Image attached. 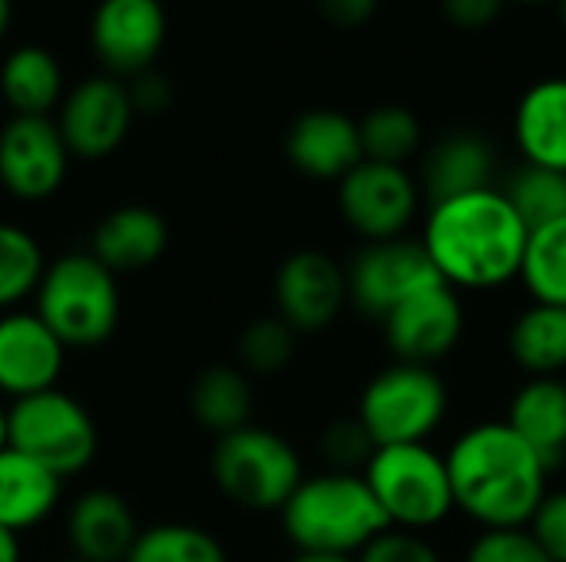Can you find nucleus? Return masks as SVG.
<instances>
[{"label": "nucleus", "mask_w": 566, "mask_h": 562, "mask_svg": "<svg viewBox=\"0 0 566 562\" xmlns=\"http://www.w3.org/2000/svg\"><path fill=\"white\" fill-rule=\"evenodd\" d=\"M441 10L461 30H484L501 17L504 0H441Z\"/></svg>", "instance_id": "e433bc0d"}, {"label": "nucleus", "mask_w": 566, "mask_h": 562, "mask_svg": "<svg viewBox=\"0 0 566 562\" xmlns=\"http://www.w3.org/2000/svg\"><path fill=\"white\" fill-rule=\"evenodd\" d=\"M66 348L60 338L27 311L0 318V391L13 401L56 388Z\"/></svg>", "instance_id": "dca6fc26"}, {"label": "nucleus", "mask_w": 566, "mask_h": 562, "mask_svg": "<svg viewBox=\"0 0 566 562\" xmlns=\"http://www.w3.org/2000/svg\"><path fill=\"white\" fill-rule=\"evenodd\" d=\"M514 136L531 166L566 172V76L541 79L521 96Z\"/></svg>", "instance_id": "412c9836"}, {"label": "nucleus", "mask_w": 566, "mask_h": 562, "mask_svg": "<svg viewBox=\"0 0 566 562\" xmlns=\"http://www.w3.org/2000/svg\"><path fill=\"white\" fill-rule=\"evenodd\" d=\"M448 414V388L424 364H391L368 381L358 401V421L375 447L424 444Z\"/></svg>", "instance_id": "0eeeda50"}, {"label": "nucleus", "mask_w": 566, "mask_h": 562, "mask_svg": "<svg viewBox=\"0 0 566 562\" xmlns=\"http://www.w3.org/2000/svg\"><path fill=\"white\" fill-rule=\"evenodd\" d=\"M361 152L371 162H388V166H405L418 146H421V123L408 106H375L361 123Z\"/></svg>", "instance_id": "c85d7f7f"}, {"label": "nucleus", "mask_w": 566, "mask_h": 562, "mask_svg": "<svg viewBox=\"0 0 566 562\" xmlns=\"http://www.w3.org/2000/svg\"><path fill=\"white\" fill-rule=\"evenodd\" d=\"M239 358L242 368L262 378L282 374L295 358V331L275 315L252 321L239 338Z\"/></svg>", "instance_id": "2f4dec72"}, {"label": "nucleus", "mask_w": 566, "mask_h": 562, "mask_svg": "<svg viewBox=\"0 0 566 562\" xmlns=\"http://www.w3.org/2000/svg\"><path fill=\"white\" fill-rule=\"evenodd\" d=\"M355 562H441V556L428 540H421L408 530L405 533L385 530L355 556Z\"/></svg>", "instance_id": "c9c22d12"}, {"label": "nucleus", "mask_w": 566, "mask_h": 562, "mask_svg": "<svg viewBox=\"0 0 566 562\" xmlns=\"http://www.w3.org/2000/svg\"><path fill=\"white\" fill-rule=\"evenodd\" d=\"M494 176V149L478 132H451L444 136L424 159V195L431 205L491 189Z\"/></svg>", "instance_id": "4be33fe9"}, {"label": "nucleus", "mask_w": 566, "mask_h": 562, "mask_svg": "<svg viewBox=\"0 0 566 562\" xmlns=\"http://www.w3.org/2000/svg\"><path fill=\"white\" fill-rule=\"evenodd\" d=\"M381 325L398 361L431 368L458 348L464 335V305L451 285H434L401 301Z\"/></svg>", "instance_id": "f8f14e48"}, {"label": "nucleus", "mask_w": 566, "mask_h": 562, "mask_svg": "<svg viewBox=\"0 0 566 562\" xmlns=\"http://www.w3.org/2000/svg\"><path fill=\"white\" fill-rule=\"evenodd\" d=\"M43 268L46 262L36 238L17 225L0 222V311L20 305L30 291H36Z\"/></svg>", "instance_id": "7c9ffc66"}, {"label": "nucleus", "mask_w": 566, "mask_h": 562, "mask_svg": "<svg viewBox=\"0 0 566 562\" xmlns=\"http://www.w3.org/2000/svg\"><path fill=\"white\" fill-rule=\"evenodd\" d=\"M527 235L504 189H481L431 205L421 245L451 288H497L521 275Z\"/></svg>", "instance_id": "f257e3e1"}, {"label": "nucleus", "mask_w": 566, "mask_h": 562, "mask_svg": "<svg viewBox=\"0 0 566 562\" xmlns=\"http://www.w3.org/2000/svg\"><path fill=\"white\" fill-rule=\"evenodd\" d=\"M0 562H20V540L17 533L0 527Z\"/></svg>", "instance_id": "ea45409f"}, {"label": "nucleus", "mask_w": 566, "mask_h": 562, "mask_svg": "<svg viewBox=\"0 0 566 562\" xmlns=\"http://www.w3.org/2000/svg\"><path fill=\"white\" fill-rule=\"evenodd\" d=\"M464 562H551V556L537 547V540L524 527L511 530H484Z\"/></svg>", "instance_id": "72a5a7b5"}, {"label": "nucleus", "mask_w": 566, "mask_h": 562, "mask_svg": "<svg viewBox=\"0 0 566 562\" xmlns=\"http://www.w3.org/2000/svg\"><path fill=\"white\" fill-rule=\"evenodd\" d=\"M166 40L159 0H103L93 17V50L119 76H139L153 66Z\"/></svg>", "instance_id": "4468645a"}, {"label": "nucleus", "mask_w": 566, "mask_h": 562, "mask_svg": "<svg viewBox=\"0 0 566 562\" xmlns=\"http://www.w3.org/2000/svg\"><path fill=\"white\" fill-rule=\"evenodd\" d=\"M63 348H99L119 325L116 275L90 252H73L43 268L33 311Z\"/></svg>", "instance_id": "20e7f679"}, {"label": "nucleus", "mask_w": 566, "mask_h": 562, "mask_svg": "<svg viewBox=\"0 0 566 562\" xmlns=\"http://www.w3.org/2000/svg\"><path fill=\"white\" fill-rule=\"evenodd\" d=\"M292 562H355V556H328V553H298Z\"/></svg>", "instance_id": "a19ab883"}, {"label": "nucleus", "mask_w": 566, "mask_h": 562, "mask_svg": "<svg viewBox=\"0 0 566 562\" xmlns=\"http://www.w3.org/2000/svg\"><path fill=\"white\" fill-rule=\"evenodd\" d=\"M375 450L378 447L358 417H342V421L328 424L322 434V454L332 464V470H338V474H355L358 467H368Z\"/></svg>", "instance_id": "473e14b6"}, {"label": "nucleus", "mask_w": 566, "mask_h": 562, "mask_svg": "<svg viewBox=\"0 0 566 562\" xmlns=\"http://www.w3.org/2000/svg\"><path fill=\"white\" fill-rule=\"evenodd\" d=\"M418 182L405 166L361 159L338 182V209L345 222L368 242L401 238L418 212Z\"/></svg>", "instance_id": "9d476101"}, {"label": "nucleus", "mask_w": 566, "mask_h": 562, "mask_svg": "<svg viewBox=\"0 0 566 562\" xmlns=\"http://www.w3.org/2000/svg\"><path fill=\"white\" fill-rule=\"evenodd\" d=\"M322 10L332 23L342 26H361L375 17L378 0H322Z\"/></svg>", "instance_id": "58836bf2"}, {"label": "nucleus", "mask_w": 566, "mask_h": 562, "mask_svg": "<svg viewBox=\"0 0 566 562\" xmlns=\"http://www.w3.org/2000/svg\"><path fill=\"white\" fill-rule=\"evenodd\" d=\"M70 149L46 116H17L0 132V182L23 202L50 199L66 176Z\"/></svg>", "instance_id": "9b49d317"}, {"label": "nucleus", "mask_w": 566, "mask_h": 562, "mask_svg": "<svg viewBox=\"0 0 566 562\" xmlns=\"http://www.w3.org/2000/svg\"><path fill=\"white\" fill-rule=\"evenodd\" d=\"M10 447V421H7V411L0 407V454Z\"/></svg>", "instance_id": "79ce46f5"}, {"label": "nucleus", "mask_w": 566, "mask_h": 562, "mask_svg": "<svg viewBox=\"0 0 566 562\" xmlns=\"http://www.w3.org/2000/svg\"><path fill=\"white\" fill-rule=\"evenodd\" d=\"M133 123L129 93L106 76L76 86L60 116V136L70 152L83 159H103L116 152Z\"/></svg>", "instance_id": "2eb2a0df"}, {"label": "nucleus", "mask_w": 566, "mask_h": 562, "mask_svg": "<svg viewBox=\"0 0 566 562\" xmlns=\"http://www.w3.org/2000/svg\"><path fill=\"white\" fill-rule=\"evenodd\" d=\"M169 245L166 219L149 205H119L93 232V258L113 275L146 272Z\"/></svg>", "instance_id": "6ab92c4d"}, {"label": "nucleus", "mask_w": 566, "mask_h": 562, "mask_svg": "<svg viewBox=\"0 0 566 562\" xmlns=\"http://www.w3.org/2000/svg\"><path fill=\"white\" fill-rule=\"evenodd\" d=\"M524 3H544V0H524Z\"/></svg>", "instance_id": "a18cd8bd"}, {"label": "nucleus", "mask_w": 566, "mask_h": 562, "mask_svg": "<svg viewBox=\"0 0 566 562\" xmlns=\"http://www.w3.org/2000/svg\"><path fill=\"white\" fill-rule=\"evenodd\" d=\"M0 89L17 116H46L60 99V66L40 46H20L7 56Z\"/></svg>", "instance_id": "a878e982"}, {"label": "nucleus", "mask_w": 566, "mask_h": 562, "mask_svg": "<svg viewBox=\"0 0 566 562\" xmlns=\"http://www.w3.org/2000/svg\"><path fill=\"white\" fill-rule=\"evenodd\" d=\"M7 421H10V450L36 460L60 480L83 474L96 457L99 437L93 417L80 401H73L56 388L13 401Z\"/></svg>", "instance_id": "6e6552de"}, {"label": "nucleus", "mask_w": 566, "mask_h": 562, "mask_svg": "<svg viewBox=\"0 0 566 562\" xmlns=\"http://www.w3.org/2000/svg\"><path fill=\"white\" fill-rule=\"evenodd\" d=\"M60 500V477H53L36 460L3 450L0 454V527L23 533L43 523Z\"/></svg>", "instance_id": "5701e85b"}, {"label": "nucleus", "mask_w": 566, "mask_h": 562, "mask_svg": "<svg viewBox=\"0 0 566 562\" xmlns=\"http://www.w3.org/2000/svg\"><path fill=\"white\" fill-rule=\"evenodd\" d=\"M63 562H83V560H76V556H73V560H63Z\"/></svg>", "instance_id": "49530a36"}, {"label": "nucleus", "mask_w": 566, "mask_h": 562, "mask_svg": "<svg viewBox=\"0 0 566 562\" xmlns=\"http://www.w3.org/2000/svg\"><path fill=\"white\" fill-rule=\"evenodd\" d=\"M504 195L517 209L527 232H534V229L551 225L566 215V172L527 162L521 172H514Z\"/></svg>", "instance_id": "c756f323"}, {"label": "nucleus", "mask_w": 566, "mask_h": 562, "mask_svg": "<svg viewBox=\"0 0 566 562\" xmlns=\"http://www.w3.org/2000/svg\"><path fill=\"white\" fill-rule=\"evenodd\" d=\"M348 301V278L335 258L325 252H295L282 262L275 275L279 318L295 335H312L328 328Z\"/></svg>", "instance_id": "ddd939ff"}, {"label": "nucleus", "mask_w": 566, "mask_h": 562, "mask_svg": "<svg viewBox=\"0 0 566 562\" xmlns=\"http://www.w3.org/2000/svg\"><path fill=\"white\" fill-rule=\"evenodd\" d=\"M289 162L312 179H345L361 159L358 123L338 109L302 113L285 136Z\"/></svg>", "instance_id": "f3484780"}, {"label": "nucleus", "mask_w": 566, "mask_h": 562, "mask_svg": "<svg viewBox=\"0 0 566 562\" xmlns=\"http://www.w3.org/2000/svg\"><path fill=\"white\" fill-rule=\"evenodd\" d=\"M189 407H192V417L199 421L202 431H209L216 437H226V434L245 427L249 417H252L249 378L239 368H229V364L206 368L192 381Z\"/></svg>", "instance_id": "393cba45"}, {"label": "nucleus", "mask_w": 566, "mask_h": 562, "mask_svg": "<svg viewBox=\"0 0 566 562\" xmlns=\"http://www.w3.org/2000/svg\"><path fill=\"white\" fill-rule=\"evenodd\" d=\"M454 507L484 530L527 527L547 497V467L507 427V421L478 424L448 450Z\"/></svg>", "instance_id": "f03ea898"}, {"label": "nucleus", "mask_w": 566, "mask_h": 562, "mask_svg": "<svg viewBox=\"0 0 566 562\" xmlns=\"http://www.w3.org/2000/svg\"><path fill=\"white\" fill-rule=\"evenodd\" d=\"M511 358L534 378H557L566 368V308L531 305L507 335Z\"/></svg>", "instance_id": "b1692460"}, {"label": "nucleus", "mask_w": 566, "mask_h": 562, "mask_svg": "<svg viewBox=\"0 0 566 562\" xmlns=\"http://www.w3.org/2000/svg\"><path fill=\"white\" fill-rule=\"evenodd\" d=\"M345 278H348V298L355 301V308L378 321H385L411 295L434 288V285H448L438 275L424 245L405 235L388 238V242H368L355 255Z\"/></svg>", "instance_id": "1a4fd4ad"}, {"label": "nucleus", "mask_w": 566, "mask_h": 562, "mask_svg": "<svg viewBox=\"0 0 566 562\" xmlns=\"http://www.w3.org/2000/svg\"><path fill=\"white\" fill-rule=\"evenodd\" d=\"M507 427L554 470L566 460V384L560 378H531L507 407Z\"/></svg>", "instance_id": "aec40b11"}, {"label": "nucleus", "mask_w": 566, "mask_h": 562, "mask_svg": "<svg viewBox=\"0 0 566 562\" xmlns=\"http://www.w3.org/2000/svg\"><path fill=\"white\" fill-rule=\"evenodd\" d=\"M129 99H133V109L156 113V109H163L169 103V83L163 76H156V73L146 70V73L136 76V86H133Z\"/></svg>", "instance_id": "4c0bfd02"}, {"label": "nucleus", "mask_w": 566, "mask_h": 562, "mask_svg": "<svg viewBox=\"0 0 566 562\" xmlns=\"http://www.w3.org/2000/svg\"><path fill=\"white\" fill-rule=\"evenodd\" d=\"M279 513L298 553L358 556L375 537L391 530L365 477L338 470L305 477Z\"/></svg>", "instance_id": "7ed1b4c3"}, {"label": "nucleus", "mask_w": 566, "mask_h": 562, "mask_svg": "<svg viewBox=\"0 0 566 562\" xmlns=\"http://www.w3.org/2000/svg\"><path fill=\"white\" fill-rule=\"evenodd\" d=\"M521 278L537 305L566 308V215L527 235Z\"/></svg>", "instance_id": "bb28decb"}, {"label": "nucleus", "mask_w": 566, "mask_h": 562, "mask_svg": "<svg viewBox=\"0 0 566 562\" xmlns=\"http://www.w3.org/2000/svg\"><path fill=\"white\" fill-rule=\"evenodd\" d=\"M136 537V517L113 490H86L66 513V540L76 560L123 562Z\"/></svg>", "instance_id": "a211bd4d"}, {"label": "nucleus", "mask_w": 566, "mask_h": 562, "mask_svg": "<svg viewBox=\"0 0 566 562\" xmlns=\"http://www.w3.org/2000/svg\"><path fill=\"white\" fill-rule=\"evenodd\" d=\"M560 3V20H564V26H566V0H557Z\"/></svg>", "instance_id": "c03bdc74"}, {"label": "nucleus", "mask_w": 566, "mask_h": 562, "mask_svg": "<svg viewBox=\"0 0 566 562\" xmlns=\"http://www.w3.org/2000/svg\"><path fill=\"white\" fill-rule=\"evenodd\" d=\"M7 23H10V0H0V36L7 30Z\"/></svg>", "instance_id": "37998d69"}, {"label": "nucleus", "mask_w": 566, "mask_h": 562, "mask_svg": "<svg viewBox=\"0 0 566 562\" xmlns=\"http://www.w3.org/2000/svg\"><path fill=\"white\" fill-rule=\"evenodd\" d=\"M216 487L249 513H272L289 503V497L305 480L295 447L265 427H239L219 437L212 450Z\"/></svg>", "instance_id": "39448f33"}, {"label": "nucleus", "mask_w": 566, "mask_h": 562, "mask_svg": "<svg viewBox=\"0 0 566 562\" xmlns=\"http://www.w3.org/2000/svg\"><path fill=\"white\" fill-rule=\"evenodd\" d=\"M365 484L388 523L408 533L438 527L454 510L448 460L428 444L378 447L365 467Z\"/></svg>", "instance_id": "423d86ee"}, {"label": "nucleus", "mask_w": 566, "mask_h": 562, "mask_svg": "<svg viewBox=\"0 0 566 562\" xmlns=\"http://www.w3.org/2000/svg\"><path fill=\"white\" fill-rule=\"evenodd\" d=\"M527 533L537 540L551 562H566V490L547 494L541 500V507L527 520Z\"/></svg>", "instance_id": "f704fd0d"}, {"label": "nucleus", "mask_w": 566, "mask_h": 562, "mask_svg": "<svg viewBox=\"0 0 566 562\" xmlns=\"http://www.w3.org/2000/svg\"><path fill=\"white\" fill-rule=\"evenodd\" d=\"M123 562H229L222 543L192 523H159L139 530Z\"/></svg>", "instance_id": "cd10ccee"}]
</instances>
